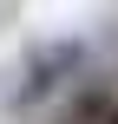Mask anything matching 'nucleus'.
Returning <instances> with one entry per match:
<instances>
[{
	"mask_svg": "<svg viewBox=\"0 0 118 124\" xmlns=\"http://www.w3.org/2000/svg\"><path fill=\"white\" fill-rule=\"evenodd\" d=\"M85 65V46L79 39H59V46H39L33 59H26V78H20V92H13V105H39V98H53L72 72Z\"/></svg>",
	"mask_w": 118,
	"mask_h": 124,
	"instance_id": "f257e3e1",
	"label": "nucleus"
}]
</instances>
